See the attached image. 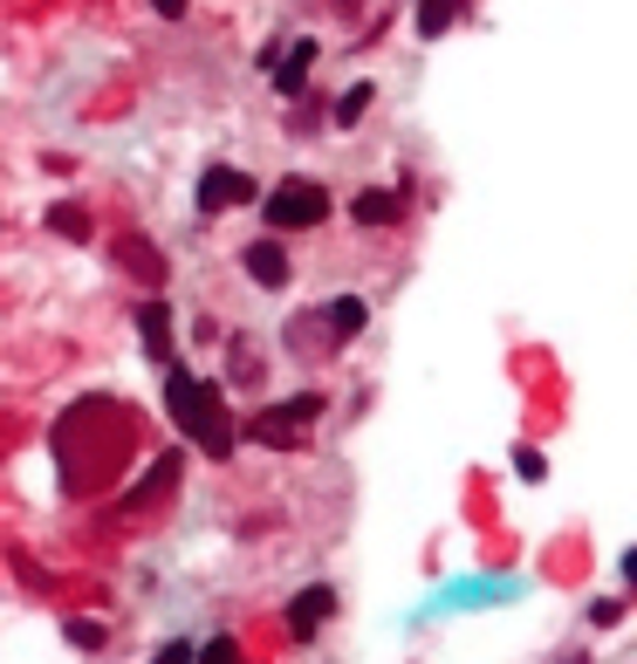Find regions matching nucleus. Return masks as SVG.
Listing matches in <instances>:
<instances>
[{
    "instance_id": "nucleus-1",
    "label": "nucleus",
    "mask_w": 637,
    "mask_h": 664,
    "mask_svg": "<svg viewBox=\"0 0 637 664\" xmlns=\"http://www.w3.org/2000/svg\"><path fill=\"white\" fill-rule=\"evenodd\" d=\"M165 411L179 418V432H185L199 452H213V459H226V452H233V432H241V425L226 418L220 384L192 377V370H165Z\"/></svg>"
},
{
    "instance_id": "nucleus-2",
    "label": "nucleus",
    "mask_w": 637,
    "mask_h": 664,
    "mask_svg": "<svg viewBox=\"0 0 637 664\" xmlns=\"http://www.w3.org/2000/svg\"><path fill=\"white\" fill-rule=\"evenodd\" d=\"M336 200H330V185H315V178H282L261 200V219L267 233H315V226H330Z\"/></svg>"
},
{
    "instance_id": "nucleus-3",
    "label": "nucleus",
    "mask_w": 637,
    "mask_h": 664,
    "mask_svg": "<svg viewBox=\"0 0 637 664\" xmlns=\"http://www.w3.org/2000/svg\"><path fill=\"white\" fill-rule=\"evenodd\" d=\"M330 411V398L323 390H302V398H282V405H261L241 432L254 439V446H282V452H295V446H309V425Z\"/></svg>"
},
{
    "instance_id": "nucleus-4",
    "label": "nucleus",
    "mask_w": 637,
    "mask_h": 664,
    "mask_svg": "<svg viewBox=\"0 0 637 664\" xmlns=\"http://www.w3.org/2000/svg\"><path fill=\"white\" fill-rule=\"evenodd\" d=\"M110 267H124L144 295H158L172 282V261H165V247H158L151 233H117V241H110Z\"/></svg>"
},
{
    "instance_id": "nucleus-5",
    "label": "nucleus",
    "mask_w": 637,
    "mask_h": 664,
    "mask_svg": "<svg viewBox=\"0 0 637 664\" xmlns=\"http://www.w3.org/2000/svg\"><path fill=\"white\" fill-rule=\"evenodd\" d=\"M192 206L199 213H233V206H254V178L241 172V165H206L199 172V185H192Z\"/></svg>"
},
{
    "instance_id": "nucleus-6",
    "label": "nucleus",
    "mask_w": 637,
    "mask_h": 664,
    "mask_svg": "<svg viewBox=\"0 0 637 664\" xmlns=\"http://www.w3.org/2000/svg\"><path fill=\"white\" fill-rule=\"evenodd\" d=\"M241 267H247V282H254V288H267V295H282V288L295 282L289 247L274 241V233H261V241H247V247H241Z\"/></svg>"
},
{
    "instance_id": "nucleus-7",
    "label": "nucleus",
    "mask_w": 637,
    "mask_h": 664,
    "mask_svg": "<svg viewBox=\"0 0 637 664\" xmlns=\"http://www.w3.org/2000/svg\"><path fill=\"white\" fill-rule=\"evenodd\" d=\"M138 343L151 364H172V302L165 295H144L138 302Z\"/></svg>"
},
{
    "instance_id": "nucleus-8",
    "label": "nucleus",
    "mask_w": 637,
    "mask_h": 664,
    "mask_svg": "<svg viewBox=\"0 0 637 664\" xmlns=\"http://www.w3.org/2000/svg\"><path fill=\"white\" fill-rule=\"evenodd\" d=\"M330 610H336V590H330V582H309V590L289 603V637H315V631H323V623H330Z\"/></svg>"
},
{
    "instance_id": "nucleus-9",
    "label": "nucleus",
    "mask_w": 637,
    "mask_h": 664,
    "mask_svg": "<svg viewBox=\"0 0 637 664\" xmlns=\"http://www.w3.org/2000/svg\"><path fill=\"white\" fill-rule=\"evenodd\" d=\"M315 55H323V49H315V42H309V34H302V42H289L282 55H274V62H267V83H274V90H282V96H302V83H309V69H315Z\"/></svg>"
},
{
    "instance_id": "nucleus-10",
    "label": "nucleus",
    "mask_w": 637,
    "mask_h": 664,
    "mask_svg": "<svg viewBox=\"0 0 637 664\" xmlns=\"http://www.w3.org/2000/svg\"><path fill=\"white\" fill-rule=\"evenodd\" d=\"M364 323H371V308H364V295H336V302H323V329H336V343H350V336H364Z\"/></svg>"
},
{
    "instance_id": "nucleus-11",
    "label": "nucleus",
    "mask_w": 637,
    "mask_h": 664,
    "mask_svg": "<svg viewBox=\"0 0 637 664\" xmlns=\"http://www.w3.org/2000/svg\"><path fill=\"white\" fill-rule=\"evenodd\" d=\"M397 213H405V206H397V192H377V185L350 200V219H356V226H371V233H377V226H397Z\"/></svg>"
},
{
    "instance_id": "nucleus-12",
    "label": "nucleus",
    "mask_w": 637,
    "mask_h": 664,
    "mask_svg": "<svg viewBox=\"0 0 637 664\" xmlns=\"http://www.w3.org/2000/svg\"><path fill=\"white\" fill-rule=\"evenodd\" d=\"M371 103H377V83H350V90L336 96V110H330V124H336V131H356V124L371 116Z\"/></svg>"
},
{
    "instance_id": "nucleus-13",
    "label": "nucleus",
    "mask_w": 637,
    "mask_h": 664,
    "mask_svg": "<svg viewBox=\"0 0 637 664\" xmlns=\"http://www.w3.org/2000/svg\"><path fill=\"white\" fill-rule=\"evenodd\" d=\"M453 21H459V0H418V34L425 42H439Z\"/></svg>"
},
{
    "instance_id": "nucleus-14",
    "label": "nucleus",
    "mask_w": 637,
    "mask_h": 664,
    "mask_svg": "<svg viewBox=\"0 0 637 664\" xmlns=\"http://www.w3.org/2000/svg\"><path fill=\"white\" fill-rule=\"evenodd\" d=\"M49 233H62V241H75V247H83L90 241V213L83 206H49V219H42Z\"/></svg>"
},
{
    "instance_id": "nucleus-15",
    "label": "nucleus",
    "mask_w": 637,
    "mask_h": 664,
    "mask_svg": "<svg viewBox=\"0 0 637 664\" xmlns=\"http://www.w3.org/2000/svg\"><path fill=\"white\" fill-rule=\"evenodd\" d=\"M514 473H522L528 487H542V480H548V459H542L535 446H522V452H514Z\"/></svg>"
},
{
    "instance_id": "nucleus-16",
    "label": "nucleus",
    "mask_w": 637,
    "mask_h": 664,
    "mask_svg": "<svg viewBox=\"0 0 637 664\" xmlns=\"http://www.w3.org/2000/svg\"><path fill=\"white\" fill-rule=\"evenodd\" d=\"M589 623H596V631H610V623H624V596H596V603H589Z\"/></svg>"
},
{
    "instance_id": "nucleus-17",
    "label": "nucleus",
    "mask_w": 637,
    "mask_h": 664,
    "mask_svg": "<svg viewBox=\"0 0 637 664\" xmlns=\"http://www.w3.org/2000/svg\"><path fill=\"white\" fill-rule=\"evenodd\" d=\"M199 664H241V644H233V637H213L206 651H192Z\"/></svg>"
},
{
    "instance_id": "nucleus-18",
    "label": "nucleus",
    "mask_w": 637,
    "mask_h": 664,
    "mask_svg": "<svg viewBox=\"0 0 637 664\" xmlns=\"http://www.w3.org/2000/svg\"><path fill=\"white\" fill-rule=\"evenodd\" d=\"M69 644H75V651H97V644H103V623H83V616H75V623H69Z\"/></svg>"
},
{
    "instance_id": "nucleus-19",
    "label": "nucleus",
    "mask_w": 637,
    "mask_h": 664,
    "mask_svg": "<svg viewBox=\"0 0 637 664\" xmlns=\"http://www.w3.org/2000/svg\"><path fill=\"white\" fill-rule=\"evenodd\" d=\"M151 14H165V21H185V14H192V0H151Z\"/></svg>"
},
{
    "instance_id": "nucleus-20",
    "label": "nucleus",
    "mask_w": 637,
    "mask_h": 664,
    "mask_svg": "<svg viewBox=\"0 0 637 664\" xmlns=\"http://www.w3.org/2000/svg\"><path fill=\"white\" fill-rule=\"evenodd\" d=\"M151 664H192V644H165V651H158Z\"/></svg>"
},
{
    "instance_id": "nucleus-21",
    "label": "nucleus",
    "mask_w": 637,
    "mask_h": 664,
    "mask_svg": "<svg viewBox=\"0 0 637 664\" xmlns=\"http://www.w3.org/2000/svg\"><path fill=\"white\" fill-rule=\"evenodd\" d=\"M624 582H630V590H637V549L624 555Z\"/></svg>"
},
{
    "instance_id": "nucleus-22",
    "label": "nucleus",
    "mask_w": 637,
    "mask_h": 664,
    "mask_svg": "<svg viewBox=\"0 0 637 664\" xmlns=\"http://www.w3.org/2000/svg\"><path fill=\"white\" fill-rule=\"evenodd\" d=\"M569 664H583V657H569Z\"/></svg>"
}]
</instances>
